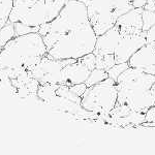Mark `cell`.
Instances as JSON below:
<instances>
[{"label": "cell", "instance_id": "6da1fadb", "mask_svg": "<svg viewBox=\"0 0 155 155\" xmlns=\"http://www.w3.org/2000/svg\"><path fill=\"white\" fill-rule=\"evenodd\" d=\"M47 54L48 49L38 32L16 36L0 51V69L12 71L17 78L31 71Z\"/></svg>", "mask_w": 155, "mask_h": 155}, {"label": "cell", "instance_id": "7a4b0ae2", "mask_svg": "<svg viewBox=\"0 0 155 155\" xmlns=\"http://www.w3.org/2000/svg\"><path fill=\"white\" fill-rule=\"evenodd\" d=\"M155 83V76L140 69L129 67L122 72L116 81L119 104H125L130 110L145 114L155 106L151 88Z\"/></svg>", "mask_w": 155, "mask_h": 155}, {"label": "cell", "instance_id": "3957f363", "mask_svg": "<svg viewBox=\"0 0 155 155\" xmlns=\"http://www.w3.org/2000/svg\"><path fill=\"white\" fill-rule=\"evenodd\" d=\"M96 41L97 34L91 23L87 22L60 36L48 50L47 56L57 60H78L93 53Z\"/></svg>", "mask_w": 155, "mask_h": 155}, {"label": "cell", "instance_id": "277c9868", "mask_svg": "<svg viewBox=\"0 0 155 155\" xmlns=\"http://www.w3.org/2000/svg\"><path fill=\"white\" fill-rule=\"evenodd\" d=\"M87 22L90 21L86 5L79 0H68L53 21L41 25L38 33L49 50L61 35Z\"/></svg>", "mask_w": 155, "mask_h": 155}, {"label": "cell", "instance_id": "5b68a950", "mask_svg": "<svg viewBox=\"0 0 155 155\" xmlns=\"http://www.w3.org/2000/svg\"><path fill=\"white\" fill-rule=\"evenodd\" d=\"M86 5L95 33L101 35L116 25L122 15L134 8L132 0H79Z\"/></svg>", "mask_w": 155, "mask_h": 155}, {"label": "cell", "instance_id": "8992f818", "mask_svg": "<svg viewBox=\"0 0 155 155\" xmlns=\"http://www.w3.org/2000/svg\"><path fill=\"white\" fill-rule=\"evenodd\" d=\"M117 102L118 90L116 81L107 78L101 83L87 88L82 96L81 106L86 111L97 115L101 121L106 122Z\"/></svg>", "mask_w": 155, "mask_h": 155}, {"label": "cell", "instance_id": "52a82bcc", "mask_svg": "<svg viewBox=\"0 0 155 155\" xmlns=\"http://www.w3.org/2000/svg\"><path fill=\"white\" fill-rule=\"evenodd\" d=\"M76 61V59L57 60L45 56L38 64L30 71L31 76L39 82V84H62V69L67 64Z\"/></svg>", "mask_w": 155, "mask_h": 155}, {"label": "cell", "instance_id": "ba28073f", "mask_svg": "<svg viewBox=\"0 0 155 155\" xmlns=\"http://www.w3.org/2000/svg\"><path fill=\"white\" fill-rule=\"evenodd\" d=\"M146 44V32L143 31L139 34H125L120 36L118 46L114 52L116 63L128 62L131 56L137 50Z\"/></svg>", "mask_w": 155, "mask_h": 155}, {"label": "cell", "instance_id": "9c48e42d", "mask_svg": "<svg viewBox=\"0 0 155 155\" xmlns=\"http://www.w3.org/2000/svg\"><path fill=\"white\" fill-rule=\"evenodd\" d=\"M107 123L114 126H141L145 123V114L137 113L125 104H117L107 119Z\"/></svg>", "mask_w": 155, "mask_h": 155}, {"label": "cell", "instance_id": "30bf717a", "mask_svg": "<svg viewBox=\"0 0 155 155\" xmlns=\"http://www.w3.org/2000/svg\"><path fill=\"white\" fill-rule=\"evenodd\" d=\"M128 64L130 67L155 76V47L146 42L132 55Z\"/></svg>", "mask_w": 155, "mask_h": 155}, {"label": "cell", "instance_id": "8fae6325", "mask_svg": "<svg viewBox=\"0 0 155 155\" xmlns=\"http://www.w3.org/2000/svg\"><path fill=\"white\" fill-rule=\"evenodd\" d=\"M91 71V69L80 58L67 64L62 69V84L72 86V85L85 83Z\"/></svg>", "mask_w": 155, "mask_h": 155}, {"label": "cell", "instance_id": "7c38bea8", "mask_svg": "<svg viewBox=\"0 0 155 155\" xmlns=\"http://www.w3.org/2000/svg\"><path fill=\"white\" fill-rule=\"evenodd\" d=\"M143 12L144 8H132L122 15L117 20L116 25L119 27L120 34H139L143 32Z\"/></svg>", "mask_w": 155, "mask_h": 155}, {"label": "cell", "instance_id": "4fadbf2b", "mask_svg": "<svg viewBox=\"0 0 155 155\" xmlns=\"http://www.w3.org/2000/svg\"><path fill=\"white\" fill-rule=\"evenodd\" d=\"M120 30L117 25L112 27L110 30L104 32V34L97 36L96 46L94 49V55H104L114 54L115 49L118 46L120 41Z\"/></svg>", "mask_w": 155, "mask_h": 155}, {"label": "cell", "instance_id": "5bb4252c", "mask_svg": "<svg viewBox=\"0 0 155 155\" xmlns=\"http://www.w3.org/2000/svg\"><path fill=\"white\" fill-rule=\"evenodd\" d=\"M14 37H16L15 25L12 22H7L3 27L0 28V48L6 46Z\"/></svg>", "mask_w": 155, "mask_h": 155}, {"label": "cell", "instance_id": "9a60e30c", "mask_svg": "<svg viewBox=\"0 0 155 155\" xmlns=\"http://www.w3.org/2000/svg\"><path fill=\"white\" fill-rule=\"evenodd\" d=\"M15 0H0V28L9 21Z\"/></svg>", "mask_w": 155, "mask_h": 155}, {"label": "cell", "instance_id": "2e32d148", "mask_svg": "<svg viewBox=\"0 0 155 155\" xmlns=\"http://www.w3.org/2000/svg\"><path fill=\"white\" fill-rule=\"evenodd\" d=\"M107 78H109V74H107V71H104V69L101 68H94L91 71V74H89L88 79L85 82V84H86L87 87H91L96 84L101 83L102 81H104Z\"/></svg>", "mask_w": 155, "mask_h": 155}, {"label": "cell", "instance_id": "e0dca14e", "mask_svg": "<svg viewBox=\"0 0 155 155\" xmlns=\"http://www.w3.org/2000/svg\"><path fill=\"white\" fill-rule=\"evenodd\" d=\"M96 56V68H101L104 71H109L111 67L116 64L114 54L95 55Z\"/></svg>", "mask_w": 155, "mask_h": 155}, {"label": "cell", "instance_id": "ac0fdd59", "mask_svg": "<svg viewBox=\"0 0 155 155\" xmlns=\"http://www.w3.org/2000/svg\"><path fill=\"white\" fill-rule=\"evenodd\" d=\"M129 64L128 62H125V63H116L113 67L107 71V74H109V78L113 79L114 81H117V79L119 78L120 74L122 72H124L127 68H129Z\"/></svg>", "mask_w": 155, "mask_h": 155}, {"label": "cell", "instance_id": "d6986e66", "mask_svg": "<svg viewBox=\"0 0 155 155\" xmlns=\"http://www.w3.org/2000/svg\"><path fill=\"white\" fill-rule=\"evenodd\" d=\"M15 25V31H16V36L25 35V34L32 33V32H38L39 28H35V27H30L26 25L23 22H16L14 23Z\"/></svg>", "mask_w": 155, "mask_h": 155}, {"label": "cell", "instance_id": "ffe728a7", "mask_svg": "<svg viewBox=\"0 0 155 155\" xmlns=\"http://www.w3.org/2000/svg\"><path fill=\"white\" fill-rule=\"evenodd\" d=\"M142 17H143V31L146 32L155 25V12L144 9Z\"/></svg>", "mask_w": 155, "mask_h": 155}, {"label": "cell", "instance_id": "44dd1931", "mask_svg": "<svg viewBox=\"0 0 155 155\" xmlns=\"http://www.w3.org/2000/svg\"><path fill=\"white\" fill-rule=\"evenodd\" d=\"M69 88H71V90L72 92H74V94H77L78 96L82 97L88 87L86 86V84H85V83H82V84H77V85H72V86H69Z\"/></svg>", "mask_w": 155, "mask_h": 155}, {"label": "cell", "instance_id": "7402d4cb", "mask_svg": "<svg viewBox=\"0 0 155 155\" xmlns=\"http://www.w3.org/2000/svg\"><path fill=\"white\" fill-rule=\"evenodd\" d=\"M146 42L155 45V25L146 31Z\"/></svg>", "mask_w": 155, "mask_h": 155}, {"label": "cell", "instance_id": "603a6c76", "mask_svg": "<svg viewBox=\"0 0 155 155\" xmlns=\"http://www.w3.org/2000/svg\"><path fill=\"white\" fill-rule=\"evenodd\" d=\"M147 1H148V0H132L131 4H132V6H134V8H144Z\"/></svg>", "mask_w": 155, "mask_h": 155}, {"label": "cell", "instance_id": "cb8c5ba5", "mask_svg": "<svg viewBox=\"0 0 155 155\" xmlns=\"http://www.w3.org/2000/svg\"><path fill=\"white\" fill-rule=\"evenodd\" d=\"M145 11H151L155 12V0H148L146 5L144 6Z\"/></svg>", "mask_w": 155, "mask_h": 155}, {"label": "cell", "instance_id": "d4e9b609", "mask_svg": "<svg viewBox=\"0 0 155 155\" xmlns=\"http://www.w3.org/2000/svg\"><path fill=\"white\" fill-rule=\"evenodd\" d=\"M151 93H152V95H153L154 104H155V83L153 84V86H152V88H151Z\"/></svg>", "mask_w": 155, "mask_h": 155}]
</instances>
